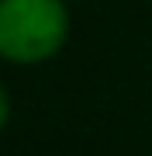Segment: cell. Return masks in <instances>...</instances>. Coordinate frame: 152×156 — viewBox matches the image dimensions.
<instances>
[{
    "label": "cell",
    "mask_w": 152,
    "mask_h": 156,
    "mask_svg": "<svg viewBox=\"0 0 152 156\" xmlns=\"http://www.w3.org/2000/svg\"><path fill=\"white\" fill-rule=\"evenodd\" d=\"M69 17L62 0H0V59L31 62L52 59L62 49Z\"/></svg>",
    "instance_id": "1"
},
{
    "label": "cell",
    "mask_w": 152,
    "mask_h": 156,
    "mask_svg": "<svg viewBox=\"0 0 152 156\" xmlns=\"http://www.w3.org/2000/svg\"><path fill=\"white\" fill-rule=\"evenodd\" d=\"M7 118H11V97H7L4 83H0V128L7 125Z\"/></svg>",
    "instance_id": "2"
}]
</instances>
